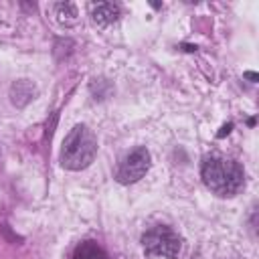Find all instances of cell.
I'll use <instances>...</instances> for the list:
<instances>
[{
    "label": "cell",
    "instance_id": "277c9868",
    "mask_svg": "<svg viewBox=\"0 0 259 259\" xmlns=\"http://www.w3.org/2000/svg\"><path fill=\"white\" fill-rule=\"evenodd\" d=\"M148 170H150V152L146 148H136L119 162L115 170V178L121 184H134L140 178H144Z\"/></svg>",
    "mask_w": 259,
    "mask_h": 259
},
{
    "label": "cell",
    "instance_id": "9c48e42d",
    "mask_svg": "<svg viewBox=\"0 0 259 259\" xmlns=\"http://www.w3.org/2000/svg\"><path fill=\"white\" fill-rule=\"evenodd\" d=\"M245 77L251 79V81H257V75H255V73H245Z\"/></svg>",
    "mask_w": 259,
    "mask_h": 259
},
{
    "label": "cell",
    "instance_id": "52a82bcc",
    "mask_svg": "<svg viewBox=\"0 0 259 259\" xmlns=\"http://www.w3.org/2000/svg\"><path fill=\"white\" fill-rule=\"evenodd\" d=\"M55 10H57V18H59V22H61V24H65V26L75 24V22H77V18H79L77 6H75L73 2H61V4H57V6H55Z\"/></svg>",
    "mask_w": 259,
    "mask_h": 259
},
{
    "label": "cell",
    "instance_id": "5b68a950",
    "mask_svg": "<svg viewBox=\"0 0 259 259\" xmlns=\"http://www.w3.org/2000/svg\"><path fill=\"white\" fill-rule=\"evenodd\" d=\"M91 16H93V20L97 24L107 26V24H111V22L117 20L119 8L115 4H111V2H97V4L91 6Z\"/></svg>",
    "mask_w": 259,
    "mask_h": 259
},
{
    "label": "cell",
    "instance_id": "ba28073f",
    "mask_svg": "<svg viewBox=\"0 0 259 259\" xmlns=\"http://www.w3.org/2000/svg\"><path fill=\"white\" fill-rule=\"evenodd\" d=\"M229 132H231V123H229V125H223V127H221V132H219V136L223 138V136H225V134H229Z\"/></svg>",
    "mask_w": 259,
    "mask_h": 259
},
{
    "label": "cell",
    "instance_id": "8992f818",
    "mask_svg": "<svg viewBox=\"0 0 259 259\" xmlns=\"http://www.w3.org/2000/svg\"><path fill=\"white\" fill-rule=\"evenodd\" d=\"M73 259H109V257L95 241H83L75 247Z\"/></svg>",
    "mask_w": 259,
    "mask_h": 259
},
{
    "label": "cell",
    "instance_id": "6da1fadb",
    "mask_svg": "<svg viewBox=\"0 0 259 259\" xmlns=\"http://www.w3.org/2000/svg\"><path fill=\"white\" fill-rule=\"evenodd\" d=\"M204 184L219 196H231L243 186V168L229 158L223 156H210L202 162L200 168Z\"/></svg>",
    "mask_w": 259,
    "mask_h": 259
},
{
    "label": "cell",
    "instance_id": "3957f363",
    "mask_svg": "<svg viewBox=\"0 0 259 259\" xmlns=\"http://www.w3.org/2000/svg\"><path fill=\"white\" fill-rule=\"evenodd\" d=\"M144 253L150 259H176L182 249V239L170 227H154L142 237Z\"/></svg>",
    "mask_w": 259,
    "mask_h": 259
},
{
    "label": "cell",
    "instance_id": "7a4b0ae2",
    "mask_svg": "<svg viewBox=\"0 0 259 259\" xmlns=\"http://www.w3.org/2000/svg\"><path fill=\"white\" fill-rule=\"evenodd\" d=\"M97 154V140L87 125H75L63 142L61 164L69 170L87 168Z\"/></svg>",
    "mask_w": 259,
    "mask_h": 259
}]
</instances>
